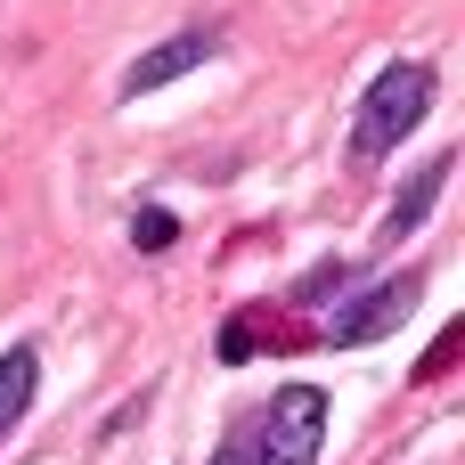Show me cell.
<instances>
[{"label": "cell", "mask_w": 465, "mask_h": 465, "mask_svg": "<svg viewBox=\"0 0 465 465\" xmlns=\"http://www.w3.org/2000/svg\"><path fill=\"white\" fill-rule=\"evenodd\" d=\"M335 425V401L319 384H278L253 417L229 425V441L213 450V465H319Z\"/></svg>", "instance_id": "1"}, {"label": "cell", "mask_w": 465, "mask_h": 465, "mask_svg": "<svg viewBox=\"0 0 465 465\" xmlns=\"http://www.w3.org/2000/svg\"><path fill=\"white\" fill-rule=\"evenodd\" d=\"M433 90H441V74H433L425 57H392V65L368 82L360 114H351V155H360V163H384V155L433 114Z\"/></svg>", "instance_id": "2"}, {"label": "cell", "mask_w": 465, "mask_h": 465, "mask_svg": "<svg viewBox=\"0 0 465 465\" xmlns=\"http://www.w3.org/2000/svg\"><path fill=\"white\" fill-rule=\"evenodd\" d=\"M417 294H425V270H401V278H376L360 302H343L335 319H327V343L335 351H360V343H376V335H392L409 311H417Z\"/></svg>", "instance_id": "3"}, {"label": "cell", "mask_w": 465, "mask_h": 465, "mask_svg": "<svg viewBox=\"0 0 465 465\" xmlns=\"http://www.w3.org/2000/svg\"><path fill=\"white\" fill-rule=\"evenodd\" d=\"M213 57H221V25H180L172 41H155V49H139V57L123 65V98H155V90H172L180 74L213 65Z\"/></svg>", "instance_id": "4"}, {"label": "cell", "mask_w": 465, "mask_h": 465, "mask_svg": "<svg viewBox=\"0 0 465 465\" xmlns=\"http://www.w3.org/2000/svg\"><path fill=\"white\" fill-rule=\"evenodd\" d=\"M450 172H458V155H450V147H441V155H425V163L409 172V188H401V196L384 204V245H401V237H417V229H425V213L441 204Z\"/></svg>", "instance_id": "5"}, {"label": "cell", "mask_w": 465, "mask_h": 465, "mask_svg": "<svg viewBox=\"0 0 465 465\" xmlns=\"http://www.w3.org/2000/svg\"><path fill=\"white\" fill-rule=\"evenodd\" d=\"M33 401H41V343H8L0 351V441L33 417Z\"/></svg>", "instance_id": "6"}, {"label": "cell", "mask_w": 465, "mask_h": 465, "mask_svg": "<svg viewBox=\"0 0 465 465\" xmlns=\"http://www.w3.org/2000/svg\"><path fill=\"white\" fill-rule=\"evenodd\" d=\"M343 286H351V262H343V253H327V262H311V270L286 286V302H302V311H311V302H327V294H343Z\"/></svg>", "instance_id": "7"}, {"label": "cell", "mask_w": 465, "mask_h": 465, "mask_svg": "<svg viewBox=\"0 0 465 465\" xmlns=\"http://www.w3.org/2000/svg\"><path fill=\"white\" fill-rule=\"evenodd\" d=\"M172 237H180V221H172L163 204H139V213H131V245H139V253H172Z\"/></svg>", "instance_id": "8"}, {"label": "cell", "mask_w": 465, "mask_h": 465, "mask_svg": "<svg viewBox=\"0 0 465 465\" xmlns=\"http://www.w3.org/2000/svg\"><path fill=\"white\" fill-rule=\"evenodd\" d=\"M458 343H465V327H450V335L417 360V384H441V376H450V360H458Z\"/></svg>", "instance_id": "9"}]
</instances>
